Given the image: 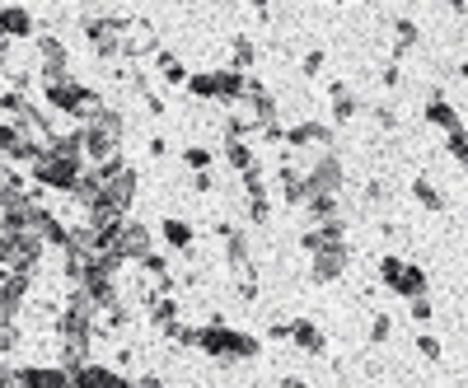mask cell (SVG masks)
<instances>
[{
	"label": "cell",
	"mask_w": 468,
	"mask_h": 388,
	"mask_svg": "<svg viewBox=\"0 0 468 388\" xmlns=\"http://www.w3.org/2000/svg\"><path fill=\"white\" fill-rule=\"evenodd\" d=\"M197 351H207L220 365H239V361H258L262 356V341L239 332V328H225V323H207L197 337Z\"/></svg>",
	"instance_id": "6da1fadb"
},
{
	"label": "cell",
	"mask_w": 468,
	"mask_h": 388,
	"mask_svg": "<svg viewBox=\"0 0 468 388\" xmlns=\"http://www.w3.org/2000/svg\"><path fill=\"white\" fill-rule=\"evenodd\" d=\"M132 24H136V15H85L80 19V28L90 37V52L99 61H117V57H122V37H127Z\"/></svg>",
	"instance_id": "7a4b0ae2"
},
{
	"label": "cell",
	"mask_w": 468,
	"mask_h": 388,
	"mask_svg": "<svg viewBox=\"0 0 468 388\" xmlns=\"http://www.w3.org/2000/svg\"><path fill=\"white\" fill-rule=\"evenodd\" d=\"M379 281H384L388 295H399V299H421V295H431V277H426L417 262L399 257V253H384V257H379Z\"/></svg>",
	"instance_id": "3957f363"
},
{
	"label": "cell",
	"mask_w": 468,
	"mask_h": 388,
	"mask_svg": "<svg viewBox=\"0 0 468 388\" xmlns=\"http://www.w3.org/2000/svg\"><path fill=\"white\" fill-rule=\"evenodd\" d=\"M80 173H85V164H70V160H61V154H52V150L33 154V164H28L33 187L37 192H61V197H70V187L80 183Z\"/></svg>",
	"instance_id": "277c9868"
},
{
	"label": "cell",
	"mask_w": 468,
	"mask_h": 388,
	"mask_svg": "<svg viewBox=\"0 0 468 388\" xmlns=\"http://www.w3.org/2000/svg\"><path fill=\"white\" fill-rule=\"evenodd\" d=\"M136 192H141V173H136L132 164H122L117 173L103 178L99 202H94L90 211H108V215H122V220H127V211H132V202H136Z\"/></svg>",
	"instance_id": "5b68a950"
},
{
	"label": "cell",
	"mask_w": 468,
	"mask_h": 388,
	"mask_svg": "<svg viewBox=\"0 0 468 388\" xmlns=\"http://www.w3.org/2000/svg\"><path fill=\"white\" fill-rule=\"evenodd\" d=\"M117 262H141V257H150L154 253V229L150 225H141V220H122V229H117V239H112V248H108Z\"/></svg>",
	"instance_id": "8992f818"
},
{
	"label": "cell",
	"mask_w": 468,
	"mask_h": 388,
	"mask_svg": "<svg viewBox=\"0 0 468 388\" xmlns=\"http://www.w3.org/2000/svg\"><path fill=\"white\" fill-rule=\"evenodd\" d=\"M346 267H351V244H328V248H319L314 257H309V281L333 286V281L346 277Z\"/></svg>",
	"instance_id": "52a82bcc"
},
{
	"label": "cell",
	"mask_w": 468,
	"mask_h": 388,
	"mask_svg": "<svg viewBox=\"0 0 468 388\" xmlns=\"http://www.w3.org/2000/svg\"><path fill=\"white\" fill-rule=\"evenodd\" d=\"M216 235H220V244H225V262L239 271V277H244V271H253V244H249V229H244V225L220 220Z\"/></svg>",
	"instance_id": "ba28073f"
},
{
	"label": "cell",
	"mask_w": 468,
	"mask_h": 388,
	"mask_svg": "<svg viewBox=\"0 0 468 388\" xmlns=\"http://www.w3.org/2000/svg\"><path fill=\"white\" fill-rule=\"evenodd\" d=\"M70 388H136L122 370H112V365H99V361H90V365H80L70 374Z\"/></svg>",
	"instance_id": "9c48e42d"
},
{
	"label": "cell",
	"mask_w": 468,
	"mask_h": 388,
	"mask_svg": "<svg viewBox=\"0 0 468 388\" xmlns=\"http://www.w3.org/2000/svg\"><path fill=\"white\" fill-rule=\"evenodd\" d=\"M421 118H426V127H436V131H445V136H454V131L463 127V122H459V112H454V103H450L441 89H431V94H426Z\"/></svg>",
	"instance_id": "30bf717a"
},
{
	"label": "cell",
	"mask_w": 468,
	"mask_h": 388,
	"mask_svg": "<svg viewBox=\"0 0 468 388\" xmlns=\"http://www.w3.org/2000/svg\"><path fill=\"white\" fill-rule=\"evenodd\" d=\"M291 346H300L304 356H328V332L314 319H291Z\"/></svg>",
	"instance_id": "8fae6325"
},
{
	"label": "cell",
	"mask_w": 468,
	"mask_h": 388,
	"mask_svg": "<svg viewBox=\"0 0 468 388\" xmlns=\"http://www.w3.org/2000/svg\"><path fill=\"white\" fill-rule=\"evenodd\" d=\"M277 192H282V202H286V206H304V197H309L304 169H300V164H291V154H286V164L277 169Z\"/></svg>",
	"instance_id": "7c38bea8"
},
{
	"label": "cell",
	"mask_w": 468,
	"mask_h": 388,
	"mask_svg": "<svg viewBox=\"0 0 468 388\" xmlns=\"http://www.w3.org/2000/svg\"><path fill=\"white\" fill-rule=\"evenodd\" d=\"M328 103H333V127H346V122H356V112H361V99L351 94L346 80H328Z\"/></svg>",
	"instance_id": "4fadbf2b"
},
{
	"label": "cell",
	"mask_w": 468,
	"mask_h": 388,
	"mask_svg": "<svg viewBox=\"0 0 468 388\" xmlns=\"http://www.w3.org/2000/svg\"><path fill=\"white\" fill-rule=\"evenodd\" d=\"M33 33H37V19L24 5H0V37L5 43H19V37H33Z\"/></svg>",
	"instance_id": "5bb4252c"
},
{
	"label": "cell",
	"mask_w": 468,
	"mask_h": 388,
	"mask_svg": "<svg viewBox=\"0 0 468 388\" xmlns=\"http://www.w3.org/2000/svg\"><path fill=\"white\" fill-rule=\"evenodd\" d=\"M15 374H19V388H70V370L61 365H24Z\"/></svg>",
	"instance_id": "9a60e30c"
},
{
	"label": "cell",
	"mask_w": 468,
	"mask_h": 388,
	"mask_svg": "<svg viewBox=\"0 0 468 388\" xmlns=\"http://www.w3.org/2000/svg\"><path fill=\"white\" fill-rule=\"evenodd\" d=\"M408 192H412V202L421 206V211H431V215H441L450 202H445V192L436 187V178H426V173H417L412 183H408Z\"/></svg>",
	"instance_id": "2e32d148"
},
{
	"label": "cell",
	"mask_w": 468,
	"mask_h": 388,
	"mask_svg": "<svg viewBox=\"0 0 468 388\" xmlns=\"http://www.w3.org/2000/svg\"><path fill=\"white\" fill-rule=\"evenodd\" d=\"M244 89H249V75H239V70H216V103H244Z\"/></svg>",
	"instance_id": "e0dca14e"
},
{
	"label": "cell",
	"mask_w": 468,
	"mask_h": 388,
	"mask_svg": "<svg viewBox=\"0 0 468 388\" xmlns=\"http://www.w3.org/2000/svg\"><path fill=\"white\" fill-rule=\"evenodd\" d=\"M304 215H309V225L342 220V197H324V192H309V197H304Z\"/></svg>",
	"instance_id": "ac0fdd59"
},
{
	"label": "cell",
	"mask_w": 468,
	"mask_h": 388,
	"mask_svg": "<svg viewBox=\"0 0 468 388\" xmlns=\"http://www.w3.org/2000/svg\"><path fill=\"white\" fill-rule=\"evenodd\" d=\"M249 66H258V43L249 33H239V37H229V70H239V75H249Z\"/></svg>",
	"instance_id": "d6986e66"
},
{
	"label": "cell",
	"mask_w": 468,
	"mask_h": 388,
	"mask_svg": "<svg viewBox=\"0 0 468 388\" xmlns=\"http://www.w3.org/2000/svg\"><path fill=\"white\" fill-rule=\"evenodd\" d=\"M160 239H165V248L187 253V248H192V225L178 220V215H169V220H160Z\"/></svg>",
	"instance_id": "ffe728a7"
},
{
	"label": "cell",
	"mask_w": 468,
	"mask_h": 388,
	"mask_svg": "<svg viewBox=\"0 0 468 388\" xmlns=\"http://www.w3.org/2000/svg\"><path fill=\"white\" fill-rule=\"evenodd\" d=\"M421 43V28H417V19H394V57H388V61H403V52H412Z\"/></svg>",
	"instance_id": "44dd1931"
},
{
	"label": "cell",
	"mask_w": 468,
	"mask_h": 388,
	"mask_svg": "<svg viewBox=\"0 0 468 388\" xmlns=\"http://www.w3.org/2000/svg\"><path fill=\"white\" fill-rule=\"evenodd\" d=\"M225 164H229L234 173H249V169H258L253 141H225Z\"/></svg>",
	"instance_id": "7402d4cb"
},
{
	"label": "cell",
	"mask_w": 468,
	"mask_h": 388,
	"mask_svg": "<svg viewBox=\"0 0 468 388\" xmlns=\"http://www.w3.org/2000/svg\"><path fill=\"white\" fill-rule=\"evenodd\" d=\"M154 66H160V75H165V85H174V89H178V85H187V75H192V70H187V66H183V61L174 57V52H165V47L154 52Z\"/></svg>",
	"instance_id": "603a6c76"
},
{
	"label": "cell",
	"mask_w": 468,
	"mask_h": 388,
	"mask_svg": "<svg viewBox=\"0 0 468 388\" xmlns=\"http://www.w3.org/2000/svg\"><path fill=\"white\" fill-rule=\"evenodd\" d=\"M183 89H187L192 99H202V103H211V99H216V70H192Z\"/></svg>",
	"instance_id": "cb8c5ba5"
},
{
	"label": "cell",
	"mask_w": 468,
	"mask_h": 388,
	"mask_svg": "<svg viewBox=\"0 0 468 388\" xmlns=\"http://www.w3.org/2000/svg\"><path fill=\"white\" fill-rule=\"evenodd\" d=\"M178 160L192 169V173H211V164H216V150H207V145H187Z\"/></svg>",
	"instance_id": "d4e9b609"
},
{
	"label": "cell",
	"mask_w": 468,
	"mask_h": 388,
	"mask_svg": "<svg viewBox=\"0 0 468 388\" xmlns=\"http://www.w3.org/2000/svg\"><path fill=\"white\" fill-rule=\"evenodd\" d=\"M445 150L459 160V169H463V178H468V127H459L454 136H445Z\"/></svg>",
	"instance_id": "484cf974"
},
{
	"label": "cell",
	"mask_w": 468,
	"mask_h": 388,
	"mask_svg": "<svg viewBox=\"0 0 468 388\" xmlns=\"http://www.w3.org/2000/svg\"><path fill=\"white\" fill-rule=\"evenodd\" d=\"M370 118H375L379 131H399V108H394V103H375V108H370Z\"/></svg>",
	"instance_id": "4316f807"
},
{
	"label": "cell",
	"mask_w": 468,
	"mask_h": 388,
	"mask_svg": "<svg viewBox=\"0 0 468 388\" xmlns=\"http://www.w3.org/2000/svg\"><path fill=\"white\" fill-rule=\"evenodd\" d=\"M417 351H421V361H431V365H441V356H445V346H441V337H431V332H417Z\"/></svg>",
	"instance_id": "83f0119b"
},
{
	"label": "cell",
	"mask_w": 468,
	"mask_h": 388,
	"mask_svg": "<svg viewBox=\"0 0 468 388\" xmlns=\"http://www.w3.org/2000/svg\"><path fill=\"white\" fill-rule=\"evenodd\" d=\"M366 206H375V211L388 206V183H384V178H370V183H366Z\"/></svg>",
	"instance_id": "f1b7e54d"
},
{
	"label": "cell",
	"mask_w": 468,
	"mask_h": 388,
	"mask_svg": "<svg viewBox=\"0 0 468 388\" xmlns=\"http://www.w3.org/2000/svg\"><path fill=\"white\" fill-rule=\"evenodd\" d=\"M388 337H394V319H388V314H375V319H370V346H384Z\"/></svg>",
	"instance_id": "f546056e"
},
{
	"label": "cell",
	"mask_w": 468,
	"mask_h": 388,
	"mask_svg": "<svg viewBox=\"0 0 468 388\" xmlns=\"http://www.w3.org/2000/svg\"><path fill=\"white\" fill-rule=\"evenodd\" d=\"M408 314H412V323H431V319H436V304H431V295L408 299Z\"/></svg>",
	"instance_id": "4dcf8cb0"
},
{
	"label": "cell",
	"mask_w": 468,
	"mask_h": 388,
	"mask_svg": "<svg viewBox=\"0 0 468 388\" xmlns=\"http://www.w3.org/2000/svg\"><path fill=\"white\" fill-rule=\"evenodd\" d=\"M324 61H328V52H324V47H314V52H304V61H300V70L309 75V80H314V75L324 70Z\"/></svg>",
	"instance_id": "1f68e13d"
},
{
	"label": "cell",
	"mask_w": 468,
	"mask_h": 388,
	"mask_svg": "<svg viewBox=\"0 0 468 388\" xmlns=\"http://www.w3.org/2000/svg\"><path fill=\"white\" fill-rule=\"evenodd\" d=\"M239 299H244V304L258 299V271H244V277H239Z\"/></svg>",
	"instance_id": "d6a6232c"
},
{
	"label": "cell",
	"mask_w": 468,
	"mask_h": 388,
	"mask_svg": "<svg viewBox=\"0 0 468 388\" xmlns=\"http://www.w3.org/2000/svg\"><path fill=\"white\" fill-rule=\"evenodd\" d=\"M379 85H384V89H399V85H403V70H399V61H388V66L379 70Z\"/></svg>",
	"instance_id": "836d02e7"
},
{
	"label": "cell",
	"mask_w": 468,
	"mask_h": 388,
	"mask_svg": "<svg viewBox=\"0 0 468 388\" xmlns=\"http://www.w3.org/2000/svg\"><path fill=\"white\" fill-rule=\"evenodd\" d=\"M211 187H216V178H211V173H192V192H197V197H207Z\"/></svg>",
	"instance_id": "e575fe53"
},
{
	"label": "cell",
	"mask_w": 468,
	"mask_h": 388,
	"mask_svg": "<svg viewBox=\"0 0 468 388\" xmlns=\"http://www.w3.org/2000/svg\"><path fill=\"white\" fill-rule=\"evenodd\" d=\"M267 337H271V341H291V323H282V319H277V323L267 328Z\"/></svg>",
	"instance_id": "d590c367"
},
{
	"label": "cell",
	"mask_w": 468,
	"mask_h": 388,
	"mask_svg": "<svg viewBox=\"0 0 468 388\" xmlns=\"http://www.w3.org/2000/svg\"><path fill=\"white\" fill-rule=\"evenodd\" d=\"M150 154H154V160H165V154H169V141L154 136V141H150Z\"/></svg>",
	"instance_id": "8d00e7d4"
},
{
	"label": "cell",
	"mask_w": 468,
	"mask_h": 388,
	"mask_svg": "<svg viewBox=\"0 0 468 388\" xmlns=\"http://www.w3.org/2000/svg\"><path fill=\"white\" fill-rule=\"evenodd\" d=\"M277 388H309V383H300V379H282Z\"/></svg>",
	"instance_id": "74e56055"
},
{
	"label": "cell",
	"mask_w": 468,
	"mask_h": 388,
	"mask_svg": "<svg viewBox=\"0 0 468 388\" xmlns=\"http://www.w3.org/2000/svg\"><path fill=\"white\" fill-rule=\"evenodd\" d=\"M459 75H463V80H468V61H459Z\"/></svg>",
	"instance_id": "f35d334b"
}]
</instances>
